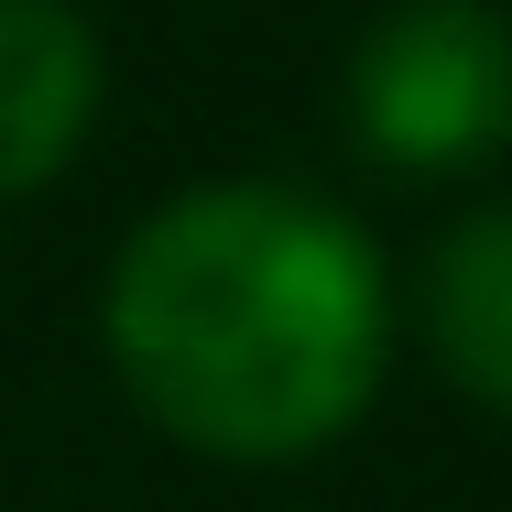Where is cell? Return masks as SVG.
Here are the masks:
<instances>
[{
    "label": "cell",
    "instance_id": "1",
    "mask_svg": "<svg viewBox=\"0 0 512 512\" xmlns=\"http://www.w3.org/2000/svg\"><path fill=\"white\" fill-rule=\"evenodd\" d=\"M109 371L197 458H306L349 436L393 360L371 240L295 186H197L109 262Z\"/></svg>",
    "mask_w": 512,
    "mask_h": 512
},
{
    "label": "cell",
    "instance_id": "2",
    "mask_svg": "<svg viewBox=\"0 0 512 512\" xmlns=\"http://www.w3.org/2000/svg\"><path fill=\"white\" fill-rule=\"evenodd\" d=\"M349 131L393 175H480L512 142V11L393 0L349 55Z\"/></svg>",
    "mask_w": 512,
    "mask_h": 512
},
{
    "label": "cell",
    "instance_id": "3",
    "mask_svg": "<svg viewBox=\"0 0 512 512\" xmlns=\"http://www.w3.org/2000/svg\"><path fill=\"white\" fill-rule=\"evenodd\" d=\"M99 120V33L66 0H0V207L66 175Z\"/></svg>",
    "mask_w": 512,
    "mask_h": 512
},
{
    "label": "cell",
    "instance_id": "4",
    "mask_svg": "<svg viewBox=\"0 0 512 512\" xmlns=\"http://www.w3.org/2000/svg\"><path fill=\"white\" fill-rule=\"evenodd\" d=\"M425 338L469 404L512 425V207H480L425 262Z\"/></svg>",
    "mask_w": 512,
    "mask_h": 512
}]
</instances>
